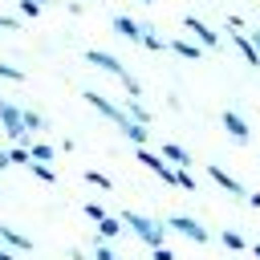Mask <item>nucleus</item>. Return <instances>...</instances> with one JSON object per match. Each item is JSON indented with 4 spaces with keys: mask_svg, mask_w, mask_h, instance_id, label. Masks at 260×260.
<instances>
[{
    "mask_svg": "<svg viewBox=\"0 0 260 260\" xmlns=\"http://www.w3.org/2000/svg\"><path fill=\"white\" fill-rule=\"evenodd\" d=\"M85 61H89V65H98V69H106V73H114V77L126 85V93H130V98H138V93H142L138 77H134V73L114 57V53H106V49H89V53H85Z\"/></svg>",
    "mask_w": 260,
    "mask_h": 260,
    "instance_id": "f257e3e1",
    "label": "nucleus"
},
{
    "mask_svg": "<svg viewBox=\"0 0 260 260\" xmlns=\"http://www.w3.org/2000/svg\"><path fill=\"white\" fill-rule=\"evenodd\" d=\"M122 223L142 240V244H150V248H162V236H167V228L158 223V219H150V215H138V211H126L122 215Z\"/></svg>",
    "mask_w": 260,
    "mask_h": 260,
    "instance_id": "f03ea898",
    "label": "nucleus"
},
{
    "mask_svg": "<svg viewBox=\"0 0 260 260\" xmlns=\"http://www.w3.org/2000/svg\"><path fill=\"white\" fill-rule=\"evenodd\" d=\"M0 126H4L8 138H16V142L28 138V130H24V114H20L16 102H4V98H0Z\"/></svg>",
    "mask_w": 260,
    "mask_h": 260,
    "instance_id": "7ed1b4c3",
    "label": "nucleus"
},
{
    "mask_svg": "<svg viewBox=\"0 0 260 260\" xmlns=\"http://www.w3.org/2000/svg\"><path fill=\"white\" fill-rule=\"evenodd\" d=\"M81 98H85V102H89V106H93V110H98V114H106V118H110V122H114V126H118V130H122V126H126V122H130V118H126V110H122V106H114V102H110V98H102V93H98V89H85V93H81Z\"/></svg>",
    "mask_w": 260,
    "mask_h": 260,
    "instance_id": "20e7f679",
    "label": "nucleus"
},
{
    "mask_svg": "<svg viewBox=\"0 0 260 260\" xmlns=\"http://www.w3.org/2000/svg\"><path fill=\"white\" fill-rule=\"evenodd\" d=\"M167 228H175L179 236H187V240H195V244H207V240H211V232H207L199 219H191V215H171Z\"/></svg>",
    "mask_w": 260,
    "mask_h": 260,
    "instance_id": "39448f33",
    "label": "nucleus"
},
{
    "mask_svg": "<svg viewBox=\"0 0 260 260\" xmlns=\"http://www.w3.org/2000/svg\"><path fill=\"white\" fill-rule=\"evenodd\" d=\"M134 154H138V162H142V167H150V171H154V175H158L162 183H175V187H179V171H175V167H167V162H162L158 154H150L146 146H138Z\"/></svg>",
    "mask_w": 260,
    "mask_h": 260,
    "instance_id": "423d86ee",
    "label": "nucleus"
},
{
    "mask_svg": "<svg viewBox=\"0 0 260 260\" xmlns=\"http://www.w3.org/2000/svg\"><path fill=\"white\" fill-rule=\"evenodd\" d=\"M183 28H187V32H195V45H203V49H219V32H215V28H207L199 16H183Z\"/></svg>",
    "mask_w": 260,
    "mask_h": 260,
    "instance_id": "0eeeda50",
    "label": "nucleus"
},
{
    "mask_svg": "<svg viewBox=\"0 0 260 260\" xmlns=\"http://www.w3.org/2000/svg\"><path fill=\"white\" fill-rule=\"evenodd\" d=\"M207 175H211V179H215V183H219V187H223L228 195H236V199H248L244 183H240V179H232V175H228L223 167H215V162H211V167H207Z\"/></svg>",
    "mask_w": 260,
    "mask_h": 260,
    "instance_id": "6e6552de",
    "label": "nucleus"
},
{
    "mask_svg": "<svg viewBox=\"0 0 260 260\" xmlns=\"http://www.w3.org/2000/svg\"><path fill=\"white\" fill-rule=\"evenodd\" d=\"M110 24H114V32H118V37H126V41H142V24H138L134 16L114 12V20H110Z\"/></svg>",
    "mask_w": 260,
    "mask_h": 260,
    "instance_id": "1a4fd4ad",
    "label": "nucleus"
},
{
    "mask_svg": "<svg viewBox=\"0 0 260 260\" xmlns=\"http://www.w3.org/2000/svg\"><path fill=\"white\" fill-rule=\"evenodd\" d=\"M223 130H228V134H232L236 142H248V138H252V130H248V122H244V118H240L236 110H223Z\"/></svg>",
    "mask_w": 260,
    "mask_h": 260,
    "instance_id": "9d476101",
    "label": "nucleus"
},
{
    "mask_svg": "<svg viewBox=\"0 0 260 260\" xmlns=\"http://www.w3.org/2000/svg\"><path fill=\"white\" fill-rule=\"evenodd\" d=\"M232 45L240 49V57H244L248 65H260V53L252 49V41H248V32H232Z\"/></svg>",
    "mask_w": 260,
    "mask_h": 260,
    "instance_id": "9b49d317",
    "label": "nucleus"
},
{
    "mask_svg": "<svg viewBox=\"0 0 260 260\" xmlns=\"http://www.w3.org/2000/svg\"><path fill=\"white\" fill-rule=\"evenodd\" d=\"M122 110H126V118H130V122H138V126H150V110H146L138 98H126V106H122Z\"/></svg>",
    "mask_w": 260,
    "mask_h": 260,
    "instance_id": "f8f14e48",
    "label": "nucleus"
},
{
    "mask_svg": "<svg viewBox=\"0 0 260 260\" xmlns=\"http://www.w3.org/2000/svg\"><path fill=\"white\" fill-rule=\"evenodd\" d=\"M162 158H171L179 171H187V167H191V154H187L179 142H162Z\"/></svg>",
    "mask_w": 260,
    "mask_h": 260,
    "instance_id": "ddd939ff",
    "label": "nucleus"
},
{
    "mask_svg": "<svg viewBox=\"0 0 260 260\" xmlns=\"http://www.w3.org/2000/svg\"><path fill=\"white\" fill-rule=\"evenodd\" d=\"M0 240H4V244H12L16 252H32V240H28V236H20L16 228H0Z\"/></svg>",
    "mask_w": 260,
    "mask_h": 260,
    "instance_id": "4468645a",
    "label": "nucleus"
},
{
    "mask_svg": "<svg viewBox=\"0 0 260 260\" xmlns=\"http://www.w3.org/2000/svg\"><path fill=\"white\" fill-rule=\"evenodd\" d=\"M171 49H175L183 61H199V57H203V45H195V41H171Z\"/></svg>",
    "mask_w": 260,
    "mask_h": 260,
    "instance_id": "2eb2a0df",
    "label": "nucleus"
},
{
    "mask_svg": "<svg viewBox=\"0 0 260 260\" xmlns=\"http://www.w3.org/2000/svg\"><path fill=\"white\" fill-rule=\"evenodd\" d=\"M122 134H126L134 146H142V142H146V126H138V122H126V126H122Z\"/></svg>",
    "mask_w": 260,
    "mask_h": 260,
    "instance_id": "dca6fc26",
    "label": "nucleus"
},
{
    "mask_svg": "<svg viewBox=\"0 0 260 260\" xmlns=\"http://www.w3.org/2000/svg\"><path fill=\"white\" fill-rule=\"evenodd\" d=\"M28 154H32V162H49L57 150H53L49 142H32V146H28Z\"/></svg>",
    "mask_w": 260,
    "mask_h": 260,
    "instance_id": "f3484780",
    "label": "nucleus"
},
{
    "mask_svg": "<svg viewBox=\"0 0 260 260\" xmlns=\"http://www.w3.org/2000/svg\"><path fill=\"white\" fill-rule=\"evenodd\" d=\"M219 244H223L228 252H244V236H240V232H219Z\"/></svg>",
    "mask_w": 260,
    "mask_h": 260,
    "instance_id": "a211bd4d",
    "label": "nucleus"
},
{
    "mask_svg": "<svg viewBox=\"0 0 260 260\" xmlns=\"http://www.w3.org/2000/svg\"><path fill=\"white\" fill-rule=\"evenodd\" d=\"M142 45H146V49H154V53H158V49H162V37H158V32H154V28H150V24H142Z\"/></svg>",
    "mask_w": 260,
    "mask_h": 260,
    "instance_id": "6ab92c4d",
    "label": "nucleus"
},
{
    "mask_svg": "<svg viewBox=\"0 0 260 260\" xmlns=\"http://www.w3.org/2000/svg\"><path fill=\"white\" fill-rule=\"evenodd\" d=\"M28 171H32V175H37V179H41V183H53V179H57V175H53V167H49V162H28Z\"/></svg>",
    "mask_w": 260,
    "mask_h": 260,
    "instance_id": "aec40b11",
    "label": "nucleus"
},
{
    "mask_svg": "<svg viewBox=\"0 0 260 260\" xmlns=\"http://www.w3.org/2000/svg\"><path fill=\"white\" fill-rule=\"evenodd\" d=\"M98 228H102V236H106V240H114V236L122 232V219H110V215H106V219H102Z\"/></svg>",
    "mask_w": 260,
    "mask_h": 260,
    "instance_id": "412c9836",
    "label": "nucleus"
},
{
    "mask_svg": "<svg viewBox=\"0 0 260 260\" xmlns=\"http://www.w3.org/2000/svg\"><path fill=\"white\" fill-rule=\"evenodd\" d=\"M20 114H24V130H41V126H45V118H41L37 110H20Z\"/></svg>",
    "mask_w": 260,
    "mask_h": 260,
    "instance_id": "4be33fe9",
    "label": "nucleus"
},
{
    "mask_svg": "<svg viewBox=\"0 0 260 260\" xmlns=\"http://www.w3.org/2000/svg\"><path fill=\"white\" fill-rule=\"evenodd\" d=\"M8 162H24V167H28V162H32L28 146H12V150H8Z\"/></svg>",
    "mask_w": 260,
    "mask_h": 260,
    "instance_id": "5701e85b",
    "label": "nucleus"
},
{
    "mask_svg": "<svg viewBox=\"0 0 260 260\" xmlns=\"http://www.w3.org/2000/svg\"><path fill=\"white\" fill-rule=\"evenodd\" d=\"M85 183H93V187H102V191H110V187H114V183H110L102 171H85Z\"/></svg>",
    "mask_w": 260,
    "mask_h": 260,
    "instance_id": "b1692460",
    "label": "nucleus"
},
{
    "mask_svg": "<svg viewBox=\"0 0 260 260\" xmlns=\"http://www.w3.org/2000/svg\"><path fill=\"white\" fill-rule=\"evenodd\" d=\"M0 77H8V81H24V69H16V65H4V61H0Z\"/></svg>",
    "mask_w": 260,
    "mask_h": 260,
    "instance_id": "393cba45",
    "label": "nucleus"
},
{
    "mask_svg": "<svg viewBox=\"0 0 260 260\" xmlns=\"http://www.w3.org/2000/svg\"><path fill=\"white\" fill-rule=\"evenodd\" d=\"M45 4H49V0H20V12H24V16H37Z\"/></svg>",
    "mask_w": 260,
    "mask_h": 260,
    "instance_id": "a878e982",
    "label": "nucleus"
},
{
    "mask_svg": "<svg viewBox=\"0 0 260 260\" xmlns=\"http://www.w3.org/2000/svg\"><path fill=\"white\" fill-rule=\"evenodd\" d=\"M85 215H89L93 223H102V219H106V207H102V203H85Z\"/></svg>",
    "mask_w": 260,
    "mask_h": 260,
    "instance_id": "bb28decb",
    "label": "nucleus"
},
{
    "mask_svg": "<svg viewBox=\"0 0 260 260\" xmlns=\"http://www.w3.org/2000/svg\"><path fill=\"white\" fill-rule=\"evenodd\" d=\"M150 260H175V252L162 244V248H150Z\"/></svg>",
    "mask_w": 260,
    "mask_h": 260,
    "instance_id": "cd10ccee",
    "label": "nucleus"
},
{
    "mask_svg": "<svg viewBox=\"0 0 260 260\" xmlns=\"http://www.w3.org/2000/svg\"><path fill=\"white\" fill-rule=\"evenodd\" d=\"M93 260H118V256H114L106 244H93Z\"/></svg>",
    "mask_w": 260,
    "mask_h": 260,
    "instance_id": "c85d7f7f",
    "label": "nucleus"
},
{
    "mask_svg": "<svg viewBox=\"0 0 260 260\" xmlns=\"http://www.w3.org/2000/svg\"><path fill=\"white\" fill-rule=\"evenodd\" d=\"M0 28H4V32H16L20 20H16V16H0Z\"/></svg>",
    "mask_w": 260,
    "mask_h": 260,
    "instance_id": "c756f323",
    "label": "nucleus"
},
{
    "mask_svg": "<svg viewBox=\"0 0 260 260\" xmlns=\"http://www.w3.org/2000/svg\"><path fill=\"white\" fill-rule=\"evenodd\" d=\"M179 187H183V191H195V179H191L187 171H179Z\"/></svg>",
    "mask_w": 260,
    "mask_h": 260,
    "instance_id": "7c9ffc66",
    "label": "nucleus"
},
{
    "mask_svg": "<svg viewBox=\"0 0 260 260\" xmlns=\"http://www.w3.org/2000/svg\"><path fill=\"white\" fill-rule=\"evenodd\" d=\"M248 41H252V49L260 53V28H252V32H248Z\"/></svg>",
    "mask_w": 260,
    "mask_h": 260,
    "instance_id": "2f4dec72",
    "label": "nucleus"
},
{
    "mask_svg": "<svg viewBox=\"0 0 260 260\" xmlns=\"http://www.w3.org/2000/svg\"><path fill=\"white\" fill-rule=\"evenodd\" d=\"M248 203H252V207H260V195H248Z\"/></svg>",
    "mask_w": 260,
    "mask_h": 260,
    "instance_id": "473e14b6",
    "label": "nucleus"
},
{
    "mask_svg": "<svg viewBox=\"0 0 260 260\" xmlns=\"http://www.w3.org/2000/svg\"><path fill=\"white\" fill-rule=\"evenodd\" d=\"M4 167H8V154H4V150H0V171H4Z\"/></svg>",
    "mask_w": 260,
    "mask_h": 260,
    "instance_id": "72a5a7b5",
    "label": "nucleus"
},
{
    "mask_svg": "<svg viewBox=\"0 0 260 260\" xmlns=\"http://www.w3.org/2000/svg\"><path fill=\"white\" fill-rule=\"evenodd\" d=\"M0 260H12V252H4V248H0Z\"/></svg>",
    "mask_w": 260,
    "mask_h": 260,
    "instance_id": "f704fd0d",
    "label": "nucleus"
},
{
    "mask_svg": "<svg viewBox=\"0 0 260 260\" xmlns=\"http://www.w3.org/2000/svg\"><path fill=\"white\" fill-rule=\"evenodd\" d=\"M252 252H256V260H260V244H252Z\"/></svg>",
    "mask_w": 260,
    "mask_h": 260,
    "instance_id": "c9c22d12",
    "label": "nucleus"
},
{
    "mask_svg": "<svg viewBox=\"0 0 260 260\" xmlns=\"http://www.w3.org/2000/svg\"><path fill=\"white\" fill-rule=\"evenodd\" d=\"M142 4H150V0H142Z\"/></svg>",
    "mask_w": 260,
    "mask_h": 260,
    "instance_id": "e433bc0d",
    "label": "nucleus"
}]
</instances>
